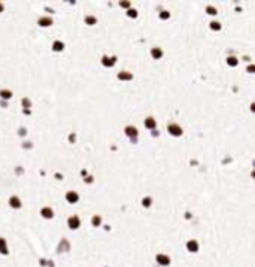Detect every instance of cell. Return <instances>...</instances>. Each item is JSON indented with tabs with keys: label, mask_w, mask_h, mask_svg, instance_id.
<instances>
[{
	"label": "cell",
	"mask_w": 255,
	"mask_h": 267,
	"mask_svg": "<svg viewBox=\"0 0 255 267\" xmlns=\"http://www.w3.org/2000/svg\"><path fill=\"white\" fill-rule=\"evenodd\" d=\"M155 260H157V263H158L160 267H167L172 263V258H170L167 254H158V255L155 257Z\"/></svg>",
	"instance_id": "obj_1"
},
{
	"label": "cell",
	"mask_w": 255,
	"mask_h": 267,
	"mask_svg": "<svg viewBox=\"0 0 255 267\" xmlns=\"http://www.w3.org/2000/svg\"><path fill=\"white\" fill-rule=\"evenodd\" d=\"M185 246H187V251L191 252V254H195V252L199 251V242H197V240H194V239L188 240Z\"/></svg>",
	"instance_id": "obj_2"
},
{
	"label": "cell",
	"mask_w": 255,
	"mask_h": 267,
	"mask_svg": "<svg viewBox=\"0 0 255 267\" xmlns=\"http://www.w3.org/2000/svg\"><path fill=\"white\" fill-rule=\"evenodd\" d=\"M0 255H9L8 242H6L5 237H0Z\"/></svg>",
	"instance_id": "obj_3"
},
{
	"label": "cell",
	"mask_w": 255,
	"mask_h": 267,
	"mask_svg": "<svg viewBox=\"0 0 255 267\" xmlns=\"http://www.w3.org/2000/svg\"><path fill=\"white\" fill-rule=\"evenodd\" d=\"M69 228L70 230H76V228H79V225H81V222H79V218L78 217H72L70 219H69Z\"/></svg>",
	"instance_id": "obj_4"
},
{
	"label": "cell",
	"mask_w": 255,
	"mask_h": 267,
	"mask_svg": "<svg viewBox=\"0 0 255 267\" xmlns=\"http://www.w3.org/2000/svg\"><path fill=\"white\" fill-rule=\"evenodd\" d=\"M41 213H42L43 218H52V217H54V212H52L49 207H45V209H42Z\"/></svg>",
	"instance_id": "obj_5"
},
{
	"label": "cell",
	"mask_w": 255,
	"mask_h": 267,
	"mask_svg": "<svg viewBox=\"0 0 255 267\" xmlns=\"http://www.w3.org/2000/svg\"><path fill=\"white\" fill-rule=\"evenodd\" d=\"M169 132H170V134H175V136H179L181 133H182V130L178 127V126H170L169 127Z\"/></svg>",
	"instance_id": "obj_6"
},
{
	"label": "cell",
	"mask_w": 255,
	"mask_h": 267,
	"mask_svg": "<svg viewBox=\"0 0 255 267\" xmlns=\"http://www.w3.org/2000/svg\"><path fill=\"white\" fill-rule=\"evenodd\" d=\"M66 199H67V201H70V203H75V201H78V194L76 193H67Z\"/></svg>",
	"instance_id": "obj_7"
},
{
	"label": "cell",
	"mask_w": 255,
	"mask_h": 267,
	"mask_svg": "<svg viewBox=\"0 0 255 267\" xmlns=\"http://www.w3.org/2000/svg\"><path fill=\"white\" fill-rule=\"evenodd\" d=\"M11 206L12 207H19V206H21V201L18 200V197H12L11 199Z\"/></svg>",
	"instance_id": "obj_8"
},
{
	"label": "cell",
	"mask_w": 255,
	"mask_h": 267,
	"mask_svg": "<svg viewBox=\"0 0 255 267\" xmlns=\"http://www.w3.org/2000/svg\"><path fill=\"white\" fill-rule=\"evenodd\" d=\"M126 133H127L128 136H137V130L133 128V127H128V128L126 130Z\"/></svg>",
	"instance_id": "obj_9"
},
{
	"label": "cell",
	"mask_w": 255,
	"mask_h": 267,
	"mask_svg": "<svg viewBox=\"0 0 255 267\" xmlns=\"http://www.w3.org/2000/svg\"><path fill=\"white\" fill-rule=\"evenodd\" d=\"M145 124H146V127H149V128H154V127H155V121H154L152 118H148V120L145 121Z\"/></svg>",
	"instance_id": "obj_10"
},
{
	"label": "cell",
	"mask_w": 255,
	"mask_h": 267,
	"mask_svg": "<svg viewBox=\"0 0 255 267\" xmlns=\"http://www.w3.org/2000/svg\"><path fill=\"white\" fill-rule=\"evenodd\" d=\"M152 54H154V57H155V58H158V57H161V49H158V48H155V49H152Z\"/></svg>",
	"instance_id": "obj_11"
},
{
	"label": "cell",
	"mask_w": 255,
	"mask_h": 267,
	"mask_svg": "<svg viewBox=\"0 0 255 267\" xmlns=\"http://www.w3.org/2000/svg\"><path fill=\"white\" fill-rule=\"evenodd\" d=\"M54 49H55V51L63 49V43H61V42H55V43H54Z\"/></svg>",
	"instance_id": "obj_12"
},
{
	"label": "cell",
	"mask_w": 255,
	"mask_h": 267,
	"mask_svg": "<svg viewBox=\"0 0 255 267\" xmlns=\"http://www.w3.org/2000/svg\"><path fill=\"white\" fill-rule=\"evenodd\" d=\"M99 221H100V218H99V217H96V218L93 219V224H94V225H99Z\"/></svg>",
	"instance_id": "obj_13"
},
{
	"label": "cell",
	"mask_w": 255,
	"mask_h": 267,
	"mask_svg": "<svg viewBox=\"0 0 255 267\" xmlns=\"http://www.w3.org/2000/svg\"><path fill=\"white\" fill-rule=\"evenodd\" d=\"M228 63H230V64H236L237 61H236V60H234V58H228Z\"/></svg>",
	"instance_id": "obj_14"
},
{
	"label": "cell",
	"mask_w": 255,
	"mask_h": 267,
	"mask_svg": "<svg viewBox=\"0 0 255 267\" xmlns=\"http://www.w3.org/2000/svg\"><path fill=\"white\" fill-rule=\"evenodd\" d=\"M212 27H213V29H219V27H221V25H219L218 23H213V24H212Z\"/></svg>",
	"instance_id": "obj_15"
},
{
	"label": "cell",
	"mask_w": 255,
	"mask_h": 267,
	"mask_svg": "<svg viewBox=\"0 0 255 267\" xmlns=\"http://www.w3.org/2000/svg\"><path fill=\"white\" fill-rule=\"evenodd\" d=\"M128 14H130V15H131V17H136V15H137V12H136V11H130V12H128Z\"/></svg>",
	"instance_id": "obj_16"
},
{
	"label": "cell",
	"mask_w": 255,
	"mask_h": 267,
	"mask_svg": "<svg viewBox=\"0 0 255 267\" xmlns=\"http://www.w3.org/2000/svg\"><path fill=\"white\" fill-rule=\"evenodd\" d=\"M3 97H11V93H2Z\"/></svg>",
	"instance_id": "obj_17"
}]
</instances>
